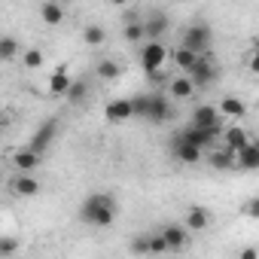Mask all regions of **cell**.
<instances>
[{
	"label": "cell",
	"instance_id": "6da1fadb",
	"mask_svg": "<svg viewBox=\"0 0 259 259\" xmlns=\"http://www.w3.org/2000/svg\"><path fill=\"white\" fill-rule=\"evenodd\" d=\"M79 210H82V220H85L89 226L107 229V226H113V220H116V198L107 195V192H92V195L82 201Z\"/></svg>",
	"mask_w": 259,
	"mask_h": 259
},
{
	"label": "cell",
	"instance_id": "7a4b0ae2",
	"mask_svg": "<svg viewBox=\"0 0 259 259\" xmlns=\"http://www.w3.org/2000/svg\"><path fill=\"white\" fill-rule=\"evenodd\" d=\"M220 135H223V125H189L183 132H177V138H183L186 144H192L198 150H210Z\"/></svg>",
	"mask_w": 259,
	"mask_h": 259
},
{
	"label": "cell",
	"instance_id": "3957f363",
	"mask_svg": "<svg viewBox=\"0 0 259 259\" xmlns=\"http://www.w3.org/2000/svg\"><path fill=\"white\" fill-rule=\"evenodd\" d=\"M210 25H204V22H192L186 31H183V40H180V46H186V49H192V52H207L210 49Z\"/></svg>",
	"mask_w": 259,
	"mask_h": 259
},
{
	"label": "cell",
	"instance_id": "277c9868",
	"mask_svg": "<svg viewBox=\"0 0 259 259\" xmlns=\"http://www.w3.org/2000/svg\"><path fill=\"white\" fill-rule=\"evenodd\" d=\"M186 76L192 79V85H195V89H204V85H210V82L217 79L213 55H207V52H198V58H195V64H192V70H189Z\"/></svg>",
	"mask_w": 259,
	"mask_h": 259
},
{
	"label": "cell",
	"instance_id": "5b68a950",
	"mask_svg": "<svg viewBox=\"0 0 259 259\" xmlns=\"http://www.w3.org/2000/svg\"><path fill=\"white\" fill-rule=\"evenodd\" d=\"M165 61H168V49H165L162 40H150V43H144V49H141V67H144L147 73L165 67Z\"/></svg>",
	"mask_w": 259,
	"mask_h": 259
},
{
	"label": "cell",
	"instance_id": "8992f818",
	"mask_svg": "<svg viewBox=\"0 0 259 259\" xmlns=\"http://www.w3.org/2000/svg\"><path fill=\"white\" fill-rule=\"evenodd\" d=\"M55 135H58V119H46V122L37 128V132L31 135V144H28V147H31L34 153L43 156V153L49 150V144L55 141Z\"/></svg>",
	"mask_w": 259,
	"mask_h": 259
},
{
	"label": "cell",
	"instance_id": "52a82bcc",
	"mask_svg": "<svg viewBox=\"0 0 259 259\" xmlns=\"http://www.w3.org/2000/svg\"><path fill=\"white\" fill-rule=\"evenodd\" d=\"M174 116V107H171V101L165 98V95H150V104H147V122H153V125H162V122H168Z\"/></svg>",
	"mask_w": 259,
	"mask_h": 259
},
{
	"label": "cell",
	"instance_id": "ba28073f",
	"mask_svg": "<svg viewBox=\"0 0 259 259\" xmlns=\"http://www.w3.org/2000/svg\"><path fill=\"white\" fill-rule=\"evenodd\" d=\"M40 162H43V156H40V153H34L31 147H25V150H16V153H13V165H16V171L34 174V171L40 168Z\"/></svg>",
	"mask_w": 259,
	"mask_h": 259
},
{
	"label": "cell",
	"instance_id": "9c48e42d",
	"mask_svg": "<svg viewBox=\"0 0 259 259\" xmlns=\"http://www.w3.org/2000/svg\"><path fill=\"white\" fill-rule=\"evenodd\" d=\"M10 189L16 192V195H22V198H34V195H40V180L34 177V174H19V177H13V183H10Z\"/></svg>",
	"mask_w": 259,
	"mask_h": 259
},
{
	"label": "cell",
	"instance_id": "30bf717a",
	"mask_svg": "<svg viewBox=\"0 0 259 259\" xmlns=\"http://www.w3.org/2000/svg\"><path fill=\"white\" fill-rule=\"evenodd\" d=\"M235 168H241V171H256L259 168V147L250 141V144H244L238 153H235Z\"/></svg>",
	"mask_w": 259,
	"mask_h": 259
},
{
	"label": "cell",
	"instance_id": "8fae6325",
	"mask_svg": "<svg viewBox=\"0 0 259 259\" xmlns=\"http://www.w3.org/2000/svg\"><path fill=\"white\" fill-rule=\"evenodd\" d=\"M162 238H165V244H168V250H183L186 244H189V235H186V226H177V223H171V226H162V232H159Z\"/></svg>",
	"mask_w": 259,
	"mask_h": 259
},
{
	"label": "cell",
	"instance_id": "7c38bea8",
	"mask_svg": "<svg viewBox=\"0 0 259 259\" xmlns=\"http://www.w3.org/2000/svg\"><path fill=\"white\" fill-rule=\"evenodd\" d=\"M104 113H107L110 122H125V119H132V116H135V113H132V98H116V101H110V104L104 107Z\"/></svg>",
	"mask_w": 259,
	"mask_h": 259
},
{
	"label": "cell",
	"instance_id": "4fadbf2b",
	"mask_svg": "<svg viewBox=\"0 0 259 259\" xmlns=\"http://www.w3.org/2000/svg\"><path fill=\"white\" fill-rule=\"evenodd\" d=\"M223 144H226V150H232V153H238L244 144H250V135L244 132L241 125H232V128H223Z\"/></svg>",
	"mask_w": 259,
	"mask_h": 259
},
{
	"label": "cell",
	"instance_id": "5bb4252c",
	"mask_svg": "<svg viewBox=\"0 0 259 259\" xmlns=\"http://www.w3.org/2000/svg\"><path fill=\"white\" fill-rule=\"evenodd\" d=\"M171 147H174V156H177L180 162H186V165H195V162L201 159V150H198V147H192V144H186V141H183V138H177V135H174Z\"/></svg>",
	"mask_w": 259,
	"mask_h": 259
},
{
	"label": "cell",
	"instance_id": "9a60e30c",
	"mask_svg": "<svg viewBox=\"0 0 259 259\" xmlns=\"http://www.w3.org/2000/svg\"><path fill=\"white\" fill-rule=\"evenodd\" d=\"M168 28H171L168 16H150V19L144 22V34H147V40H162V37L168 34Z\"/></svg>",
	"mask_w": 259,
	"mask_h": 259
},
{
	"label": "cell",
	"instance_id": "2e32d148",
	"mask_svg": "<svg viewBox=\"0 0 259 259\" xmlns=\"http://www.w3.org/2000/svg\"><path fill=\"white\" fill-rule=\"evenodd\" d=\"M207 165L213 168V171H232L235 168V153L232 150H210L207 153Z\"/></svg>",
	"mask_w": 259,
	"mask_h": 259
},
{
	"label": "cell",
	"instance_id": "e0dca14e",
	"mask_svg": "<svg viewBox=\"0 0 259 259\" xmlns=\"http://www.w3.org/2000/svg\"><path fill=\"white\" fill-rule=\"evenodd\" d=\"M210 210L207 207H189V213H186V229L189 232H204L207 226H210Z\"/></svg>",
	"mask_w": 259,
	"mask_h": 259
},
{
	"label": "cell",
	"instance_id": "ac0fdd59",
	"mask_svg": "<svg viewBox=\"0 0 259 259\" xmlns=\"http://www.w3.org/2000/svg\"><path fill=\"white\" fill-rule=\"evenodd\" d=\"M70 89V76H67V67L64 64H58L55 67V73L49 76V95H55V98H64V92Z\"/></svg>",
	"mask_w": 259,
	"mask_h": 259
},
{
	"label": "cell",
	"instance_id": "d6986e66",
	"mask_svg": "<svg viewBox=\"0 0 259 259\" xmlns=\"http://www.w3.org/2000/svg\"><path fill=\"white\" fill-rule=\"evenodd\" d=\"M40 19H43L49 28H55V25L64 22V7L58 4V0H46V4L40 7Z\"/></svg>",
	"mask_w": 259,
	"mask_h": 259
},
{
	"label": "cell",
	"instance_id": "ffe728a7",
	"mask_svg": "<svg viewBox=\"0 0 259 259\" xmlns=\"http://www.w3.org/2000/svg\"><path fill=\"white\" fill-rule=\"evenodd\" d=\"M220 110L217 107H210V104H201V107H195L192 110V125H220Z\"/></svg>",
	"mask_w": 259,
	"mask_h": 259
},
{
	"label": "cell",
	"instance_id": "44dd1931",
	"mask_svg": "<svg viewBox=\"0 0 259 259\" xmlns=\"http://www.w3.org/2000/svg\"><path fill=\"white\" fill-rule=\"evenodd\" d=\"M19 55H22V43L16 37H10V34L0 37V61H16Z\"/></svg>",
	"mask_w": 259,
	"mask_h": 259
},
{
	"label": "cell",
	"instance_id": "7402d4cb",
	"mask_svg": "<svg viewBox=\"0 0 259 259\" xmlns=\"http://www.w3.org/2000/svg\"><path fill=\"white\" fill-rule=\"evenodd\" d=\"M217 110H220V116H232V119H241V116L247 113V104H244L241 98H223Z\"/></svg>",
	"mask_w": 259,
	"mask_h": 259
},
{
	"label": "cell",
	"instance_id": "603a6c76",
	"mask_svg": "<svg viewBox=\"0 0 259 259\" xmlns=\"http://www.w3.org/2000/svg\"><path fill=\"white\" fill-rule=\"evenodd\" d=\"M168 92H171V98L183 101V98H189V95L195 92V85H192V79H189V76H177V79H171V82H168Z\"/></svg>",
	"mask_w": 259,
	"mask_h": 259
},
{
	"label": "cell",
	"instance_id": "cb8c5ba5",
	"mask_svg": "<svg viewBox=\"0 0 259 259\" xmlns=\"http://www.w3.org/2000/svg\"><path fill=\"white\" fill-rule=\"evenodd\" d=\"M64 98H67V104L79 107V104H85V98H89V85H85L82 79H70V89L64 92Z\"/></svg>",
	"mask_w": 259,
	"mask_h": 259
},
{
	"label": "cell",
	"instance_id": "d4e9b609",
	"mask_svg": "<svg viewBox=\"0 0 259 259\" xmlns=\"http://www.w3.org/2000/svg\"><path fill=\"white\" fill-rule=\"evenodd\" d=\"M195 58H198V52H192V49H186V46H180V49L174 52V64H177L183 73H189V70H192Z\"/></svg>",
	"mask_w": 259,
	"mask_h": 259
},
{
	"label": "cell",
	"instance_id": "484cf974",
	"mask_svg": "<svg viewBox=\"0 0 259 259\" xmlns=\"http://www.w3.org/2000/svg\"><path fill=\"white\" fill-rule=\"evenodd\" d=\"M95 73H98L101 79H107V82H110V79H116V76H119V64H116L113 58H104V61H98Z\"/></svg>",
	"mask_w": 259,
	"mask_h": 259
},
{
	"label": "cell",
	"instance_id": "4316f807",
	"mask_svg": "<svg viewBox=\"0 0 259 259\" xmlns=\"http://www.w3.org/2000/svg\"><path fill=\"white\" fill-rule=\"evenodd\" d=\"M125 40H128V43L147 40V34H144V22H141V19H138V22H125Z\"/></svg>",
	"mask_w": 259,
	"mask_h": 259
},
{
	"label": "cell",
	"instance_id": "83f0119b",
	"mask_svg": "<svg viewBox=\"0 0 259 259\" xmlns=\"http://www.w3.org/2000/svg\"><path fill=\"white\" fill-rule=\"evenodd\" d=\"M82 37H85V43H89V46H101V43L107 40V31H104L101 25H89V28L82 31Z\"/></svg>",
	"mask_w": 259,
	"mask_h": 259
},
{
	"label": "cell",
	"instance_id": "f1b7e54d",
	"mask_svg": "<svg viewBox=\"0 0 259 259\" xmlns=\"http://www.w3.org/2000/svg\"><path fill=\"white\" fill-rule=\"evenodd\" d=\"M43 61H46V58H43V52H40V49H25V52H22V64H25L28 70L43 67Z\"/></svg>",
	"mask_w": 259,
	"mask_h": 259
},
{
	"label": "cell",
	"instance_id": "f546056e",
	"mask_svg": "<svg viewBox=\"0 0 259 259\" xmlns=\"http://www.w3.org/2000/svg\"><path fill=\"white\" fill-rule=\"evenodd\" d=\"M147 104H150V95H138V98H132V113L135 116H147Z\"/></svg>",
	"mask_w": 259,
	"mask_h": 259
},
{
	"label": "cell",
	"instance_id": "4dcf8cb0",
	"mask_svg": "<svg viewBox=\"0 0 259 259\" xmlns=\"http://www.w3.org/2000/svg\"><path fill=\"white\" fill-rule=\"evenodd\" d=\"M132 250H135V253H150V235H138V238L132 241Z\"/></svg>",
	"mask_w": 259,
	"mask_h": 259
},
{
	"label": "cell",
	"instance_id": "1f68e13d",
	"mask_svg": "<svg viewBox=\"0 0 259 259\" xmlns=\"http://www.w3.org/2000/svg\"><path fill=\"white\" fill-rule=\"evenodd\" d=\"M19 250V241L16 238H0V256H10Z\"/></svg>",
	"mask_w": 259,
	"mask_h": 259
},
{
	"label": "cell",
	"instance_id": "d6a6232c",
	"mask_svg": "<svg viewBox=\"0 0 259 259\" xmlns=\"http://www.w3.org/2000/svg\"><path fill=\"white\" fill-rule=\"evenodd\" d=\"M165 250H168L165 238L162 235H150V253H165Z\"/></svg>",
	"mask_w": 259,
	"mask_h": 259
},
{
	"label": "cell",
	"instance_id": "836d02e7",
	"mask_svg": "<svg viewBox=\"0 0 259 259\" xmlns=\"http://www.w3.org/2000/svg\"><path fill=\"white\" fill-rule=\"evenodd\" d=\"M244 217H250V220L259 217V201H256V198H250V201L244 204Z\"/></svg>",
	"mask_w": 259,
	"mask_h": 259
},
{
	"label": "cell",
	"instance_id": "e575fe53",
	"mask_svg": "<svg viewBox=\"0 0 259 259\" xmlns=\"http://www.w3.org/2000/svg\"><path fill=\"white\" fill-rule=\"evenodd\" d=\"M241 259H256V250H253V247H247V250H241Z\"/></svg>",
	"mask_w": 259,
	"mask_h": 259
},
{
	"label": "cell",
	"instance_id": "d590c367",
	"mask_svg": "<svg viewBox=\"0 0 259 259\" xmlns=\"http://www.w3.org/2000/svg\"><path fill=\"white\" fill-rule=\"evenodd\" d=\"M110 4H113V7H125V4H128V0H110Z\"/></svg>",
	"mask_w": 259,
	"mask_h": 259
},
{
	"label": "cell",
	"instance_id": "8d00e7d4",
	"mask_svg": "<svg viewBox=\"0 0 259 259\" xmlns=\"http://www.w3.org/2000/svg\"><path fill=\"white\" fill-rule=\"evenodd\" d=\"M4 125H7V119H4V113H0V135H4Z\"/></svg>",
	"mask_w": 259,
	"mask_h": 259
},
{
	"label": "cell",
	"instance_id": "74e56055",
	"mask_svg": "<svg viewBox=\"0 0 259 259\" xmlns=\"http://www.w3.org/2000/svg\"><path fill=\"white\" fill-rule=\"evenodd\" d=\"M0 180H4V171H0Z\"/></svg>",
	"mask_w": 259,
	"mask_h": 259
},
{
	"label": "cell",
	"instance_id": "f35d334b",
	"mask_svg": "<svg viewBox=\"0 0 259 259\" xmlns=\"http://www.w3.org/2000/svg\"><path fill=\"white\" fill-rule=\"evenodd\" d=\"M177 4H180V0H177Z\"/></svg>",
	"mask_w": 259,
	"mask_h": 259
}]
</instances>
